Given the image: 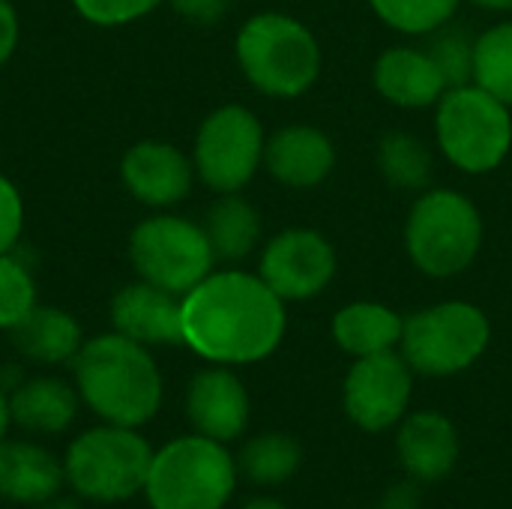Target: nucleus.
Returning a JSON list of instances; mask_svg holds the SVG:
<instances>
[{
  "label": "nucleus",
  "instance_id": "nucleus-16",
  "mask_svg": "<svg viewBox=\"0 0 512 509\" xmlns=\"http://www.w3.org/2000/svg\"><path fill=\"white\" fill-rule=\"evenodd\" d=\"M264 168L288 189H315L336 168V144L318 126L288 123L267 135Z\"/></svg>",
  "mask_w": 512,
  "mask_h": 509
},
{
  "label": "nucleus",
  "instance_id": "nucleus-25",
  "mask_svg": "<svg viewBox=\"0 0 512 509\" xmlns=\"http://www.w3.org/2000/svg\"><path fill=\"white\" fill-rule=\"evenodd\" d=\"M378 168L381 177L405 192H426L432 183V150L423 138L411 132H387L378 144Z\"/></svg>",
  "mask_w": 512,
  "mask_h": 509
},
{
  "label": "nucleus",
  "instance_id": "nucleus-9",
  "mask_svg": "<svg viewBox=\"0 0 512 509\" xmlns=\"http://www.w3.org/2000/svg\"><path fill=\"white\" fill-rule=\"evenodd\" d=\"M126 252L135 279L180 297L207 279L219 264L204 225L171 210H156L141 219L129 234Z\"/></svg>",
  "mask_w": 512,
  "mask_h": 509
},
{
  "label": "nucleus",
  "instance_id": "nucleus-1",
  "mask_svg": "<svg viewBox=\"0 0 512 509\" xmlns=\"http://www.w3.org/2000/svg\"><path fill=\"white\" fill-rule=\"evenodd\" d=\"M285 300L240 267L213 270L183 294V345L216 366H252L285 339Z\"/></svg>",
  "mask_w": 512,
  "mask_h": 509
},
{
  "label": "nucleus",
  "instance_id": "nucleus-26",
  "mask_svg": "<svg viewBox=\"0 0 512 509\" xmlns=\"http://www.w3.org/2000/svg\"><path fill=\"white\" fill-rule=\"evenodd\" d=\"M474 81L512 108V21H501L477 36Z\"/></svg>",
  "mask_w": 512,
  "mask_h": 509
},
{
  "label": "nucleus",
  "instance_id": "nucleus-20",
  "mask_svg": "<svg viewBox=\"0 0 512 509\" xmlns=\"http://www.w3.org/2000/svg\"><path fill=\"white\" fill-rule=\"evenodd\" d=\"M81 408V396L72 381L60 375H27L12 393H9V414L12 426L39 435L54 438L69 432Z\"/></svg>",
  "mask_w": 512,
  "mask_h": 509
},
{
  "label": "nucleus",
  "instance_id": "nucleus-6",
  "mask_svg": "<svg viewBox=\"0 0 512 509\" xmlns=\"http://www.w3.org/2000/svg\"><path fill=\"white\" fill-rule=\"evenodd\" d=\"M483 216L459 189H426L405 219V252L432 279L465 273L483 249Z\"/></svg>",
  "mask_w": 512,
  "mask_h": 509
},
{
  "label": "nucleus",
  "instance_id": "nucleus-13",
  "mask_svg": "<svg viewBox=\"0 0 512 509\" xmlns=\"http://www.w3.org/2000/svg\"><path fill=\"white\" fill-rule=\"evenodd\" d=\"M120 180L132 201L156 210H174L192 195L198 180L192 156L171 141L141 138L120 159Z\"/></svg>",
  "mask_w": 512,
  "mask_h": 509
},
{
  "label": "nucleus",
  "instance_id": "nucleus-32",
  "mask_svg": "<svg viewBox=\"0 0 512 509\" xmlns=\"http://www.w3.org/2000/svg\"><path fill=\"white\" fill-rule=\"evenodd\" d=\"M180 18H186L189 24L198 27H210L216 21L225 18L228 12V0H165Z\"/></svg>",
  "mask_w": 512,
  "mask_h": 509
},
{
  "label": "nucleus",
  "instance_id": "nucleus-8",
  "mask_svg": "<svg viewBox=\"0 0 512 509\" xmlns=\"http://www.w3.org/2000/svg\"><path fill=\"white\" fill-rule=\"evenodd\" d=\"M492 342L489 315L465 300H444L405 318L399 354L414 375L450 378L471 369Z\"/></svg>",
  "mask_w": 512,
  "mask_h": 509
},
{
  "label": "nucleus",
  "instance_id": "nucleus-15",
  "mask_svg": "<svg viewBox=\"0 0 512 509\" xmlns=\"http://www.w3.org/2000/svg\"><path fill=\"white\" fill-rule=\"evenodd\" d=\"M111 330L147 345L174 348L183 345V297L156 288L144 279L123 285L108 306Z\"/></svg>",
  "mask_w": 512,
  "mask_h": 509
},
{
  "label": "nucleus",
  "instance_id": "nucleus-4",
  "mask_svg": "<svg viewBox=\"0 0 512 509\" xmlns=\"http://www.w3.org/2000/svg\"><path fill=\"white\" fill-rule=\"evenodd\" d=\"M150 462L153 447L141 429L114 423H96L78 432L63 453L69 492L93 504H126L144 495Z\"/></svg>",
  "mask_w": 512,
  "mask_h": 509
},
{
  "label": "nucleus",
  "instance_id": "nucleus-31",
  "mask_svg": "<svg viewBox=\"0 0 512 509\" xmlns=\"http://www.w3.org/2000/svg\"><path fill=\"white\" fill-rule=\"evenodd\" d=\"M24 234V195L0 171V255L15 252Z\"/></svg>",
  "mask_w": 512,
  "mask_h": 509
},
{
  "label": "nucleus",
  "instance_id": "nucleus-36",
  "mask_svg": "<svg viewBox=\"0 0 512 509\" xmlns=\"http://www.w3.org/2000/svg\"><path fill=\"white\" fill-rule=\"evenodd\" d=\"M468 3L486 12H512V0H468Z\"/></svg>",
  "mask_w": 512,
  "mask_h": 509
},
{
  "label": "nucleus",
  "instance_id": "nucleus-38",
  "mask_svg": "<svg viewBox=\"0 0 512 509\" xmlns=\"http://www.w3.org/2000/svg\"><path fill=\"white\" fill-rule=\"evenodd\" d=\"M240 509H285V507H282V501H276V498H252V501H246Z\"/></svg>",
  "mask_w": 512,
  "mask_h": 509
},
{
  "label": "nucleus",
  "instance_id": "nucleus-14",
  "mask_svg": "<svg viewBox=\"0 0 512 509\" xmlns=\"http://www.w3.org/2000/svg\"><path fill=\"white\" fill-rule=\"evenodd\" d=\"M249 390L231 366L210 363L186 384V417L192 432L219 444L237 441L249 426Z\"/></svg>",
  "mask_w": 512,
  "mask_h": 509
},
{
  "label": "nucleus",
  "instance_id": "nucleus-33",
  "mask_svg": "<svg viewBox=\"0 0 512 509\" xmlns=\"http://www.w3.org/2000/svg\"><path fill=\"white\" fill-rule=\"evenodd\" d=\"M21 42V15L12 0H0V66L12 60Z\"/></svg>",
  "mask_w": 512,
  "mask_h": 509
},
{
  "label": "nucleus",
  "instance_id": "nucleus-21",
  "mask_svg": "<svg viewBox=\"0 0 512 509\" xmlns=\"http://www.w3.org/2000/svg\"><path fill=\"white\" fill-rule=\"evenodd\" d=\"M15 351L36 366H72L87 342L81 321L60 306H36L12 333Z\"/></svg>",
  "mask_w": 512,
  "mask_h": 509
},
{
  "label": "nucleus",
  "instance_id": "nucleus-5",
  "mask_svg": "<svg viewBox=\"0 0 512 509\" xmlns=\"http://www.w3.org/2000/svg\"><path fill=\"white\" fill-rule=\"evenodd\" d=\"M237 477L228 444L192 432L153 450L144 498L150 509H225Z\"/></svg>",
  "mask_w": 512,
  "mask_h": 509
},
{
  "label": "nucleus",
  "instance_id": "nucleus-30",
  "mask_svg": "<svg viewBox=\"0 0 512 509\" xmlns=\"http://www.w3.org/2000/svg\"><path fill=\"white\" fill-rule=\"evenodd\" d=\"M165 0H72L75 12L93 27H126L150 12H156Z\"/></svg>",
  "mask_w": 512,
  "mask_h": 509
},
{
  "label": "nucleus",
  "instance_id": "nucleus-17",
  "mask_svg": "<svg viewBox=\"0 0 512 509\" xmlns=\"http://www.w3.org/2000/svg\"><path fill=\"white\" fill-rule=\"evenodd\" d=\"M396 453L414 483H438L450 477L459 462V429L441 411L405 414L396 432Z\"/></svg>",
  "mask_w": 512,
  "mask_h": 509
},
{
  "label": "nucleus",
  "instance_id": "nucleus-34",
  "mask_svg": "<svg viewBox=\"0 0 512 509\" xmlns=\"http://www.w3.org/2000/svg\"><path fill=\"white\" fill-rule=\"evenodd\" d=\"M378 509H420V489L414 483H399L384 492Z\"/></svg>",
  "mask_w": 512,
  "mask_h": 509
},
{
  "label": "nucleus",
  "instance_id": "nucleus-12",
  "mask_svg": "<svg viewBox=\"0 0 512 509\" xmlns=\"http://www.w3.org/2000/svg\"><path fill=\"white\" fill-rule=\"evenodd\" d=\"M336 264V249L321 231L285 228L264 243L258 276L285 303H306L327 291L336 276Z\"/></svg>",
  "mask_w": 512,
  "mask_h": 509
},
{
  "label": "nucleus",
  "instance_id": "nucleus-22",
  "mask_svg": "<svg viewBox=\"0 0 512 509\" xmlns=\"http://www.w3.org/2000/svg\"><path fill=\"white\" fill-rule=\"evenodd\" d=\"M402 330H405V318L396 309L372 300H357L342 306L330 324L333 342L354 360L396 351L402 342Z\"/></svg>",
  "mask_w": 512,
  "mask_h": 509
},
{
  "label": "nucleus",
  "instance_id": "nucleus-3",
  "mask_svg": "<svg viewBox=\"0 0 512 509\" xmlns=\"http://www.w3.org/2000/svg\"><path fill=\"white\" fill-rule=\"evenodd\" d=\"M243 78L270 99H297L321 75V45L294 15L258 12L243 21L234 39Z\"/></svg>",
  "mask_w": 512,
  "mask_h": 509
},
{
  "label": "nucleus",
  "instance_id": "nucleus-11",
  "mask_svg": "<svg viewBox=\"0 0 512 509\" xmlns=\"http://www.w3.org/2000/svg\"><path fill=\"white\" fill-rule=\"evenodd\" d=\"M414 393V369L396 351L354 360L345 375L342 402L351 423L363 432H387L408 414Z\"/></svg>",
  "mask_w": 512,
  "mask_h": 509
},
{
  "label": "nucleus",
  "instance_id": "nucleus-37",
  "mask_svg": "<svg viewBox=\"0 0 512 509\" xmlns=\"http://www.w3.org/2000/svg\"><path fill=\"white\" fill-rule=\"evenodd\" d=\"M33 509H81V507H78V498L57 495V498H51V501H45V504H39V507H33Z\"/></svg>",
  "mask_w": 512,
  "mask_h": 509
},
{
  "label": "nucleus",
  "instance_id": "nucleus-35",
  "mask_svg": "<svg viewBox=\"0 0 512 509\" xmlns=\"http://www.w3.org/2000/svg\"><path fill=\"white\" fill-rule=\"evenodd\" d=\"M9 426H12V414H9V393L0 387V441L9 438Z\"/></svg>",
  "mask_w": 512,
  "mask_h": 509
},
{
  "label": "nucleus",
  "instance_id": "nucleus-27",
  "mask_svg": "<svg viewBox=\"0 0 512 509\" xmlns=\"http://www.w3.org/2000/svg\"><path fill=\"white\" fill-rule=\"evenodd\" d=\"M375 15L405 33V36H429L453 21L462 0H369Z\"/></svg>",
  "mask_w": 512,
  "mask_h": 509
},
{
  "label": "nucleus",
  "instance_id": "nucleus-19",
  "mask_svg": "<svg viewBox=\"0 0 512 509\" xmlns=\"http://www.w3.org/2000/svg\"><path fill=\"white\" fill-rule=\"evenodd\" d=\"M375 90L396 108H432L447 93V81L435 66L426 48L393 45L387 48L372 69Z\"/></svg>",
  "mask_w": 512,
  "mask_h": 509
},
{
  "label": "nucleus",
  "instance_id": "nucleus-23",
  "mask_svg": "<svg viewBox=\"0 0 512 509\" xmlns=\"http://www.w3.org/2000/svg\"><path fill=\"white\" fill-rule=\"evenodd\" d=\"M204 231L219 264H240L261 246V213L240 192L216 195L204 213Z\"/></svg>",
  "mask_w": 512,
  "mask_h": 509
},
{
  "label": "nucleus",
  "instance_id": "nucleus-10",
  "mask_svg": "<svg viewBox=\"0 0 512 509\" xmlns=\"http://www.w3.org/2000/svg\"><path fill=\"white\" fill-rule=\"evenodd\" d=\"M267 132L258 114L246 105H219L213 108L192 141V165L198 180L216 192H243L255 174L264 168Z\"/></svg>",
  "mask_w": 512,
  "mask_h": 509
},
{
  "label": "nucleus",
  "instance_id": "nucleus-24",
  "mask_svg": "<svg viewBox=\"0 0 512 509\" xmlns=\"http://www.w3.org/2000/svg\"><path fill=\"white\" fill-rule=\"evenodd\" d=\"M303 462V450L297 438L285 432H264L243 444L237 456V468L255 486H282L288 483Z\"/></svg>",
  "mask_w": 512,
  "mask_h": 509
},
{
  "label": "nucleus",
  "instance_id": "nucleus-29",
  "mask_svg": "<svg viewBox=\"0 0 512 509\" xmlns=\"http://www.w3.org/2000/svg\"><path fill=\"white\" fill-rule=\"evenodd\" d=\"M474 42L468 33L444 24L441 30L429 33V45L426 51L432 54L435 66L441 69L447 87H459L474 81Z\"/></svg>",
  "mask_w": 512,
  "mask_h": 509
},
{
  "label": "nucleus",
  "instance_id": "nucleus-18",
  "mask_svg": "<svg viewBox=\"0 0 512 509\" xmlns=\"http://www.w3.org/2000/svg\"><path fill=\"white\" fill-rule=\"evenodd\" d=\"M66 489L63 459L36 441H0V498L18 507H39Z\"/></svg>",
  "mask_w": 512,
  "mask_h": 509
},
{
  "label": "nucleus",
  "instance_id": "nucleus-7",
  "mask_svg": "<svg viewBox=\"0 0 512 509\" xmlns=\"http://www.w3.org/2000/svg\"><path fill=\"white\" fill-rule=\"evenodd\" d=\"M435 138L450 165L489 174L512 150V108L477 81L447 87L435 105Z\"/></svg>",
  "mask_w": 512,
  "mask_h": 509
},
{
  "label": "nucleus",
  "instance_id": "nucleus-2",
  "mask_svg": "<svg viewBox=\"0 0 512 509\" xmlns=\"http://www.w3.org/2000/svg\"><path fill=\"white\" fill-rule=\"evenodd\" d=\"M69 369L81 405L99 423L141 429L162 408L165 378L153 348L117 330L87 339Z\"/></svg>",
  "mask_w": 512,
  "mask_h": 509
},
{
  "label": "nucleus",
  "instance_id": "nucleus-28",
  "mask_svg": "<svg viewBox=\"0 0 512 509\" xmlns=\"http://www.w3.org/2000/svg\"><path fill=\"white\" fill-rule=\"evenodd\" d=\"M39 306V285L30 264L15 252L0 255V330L12 333Z\"/></svg>",
  "mask_w": 512,
  "mask_h": 509
}]
</instances>
